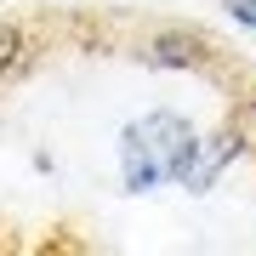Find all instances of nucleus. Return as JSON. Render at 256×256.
<instances>
[{
	"mask_svg": "<svg viewBox=\"0 0 256 256\" xmlns=\"http://www.w3.org/2000/svg\"><path fill=\"white\" fill-rule=\"evenodd\" d=\"M194 142H200V126L188 114L154 108V114L131 120L120 131V182H126V194H154L165 182H182Z\"/></svg>",
	"mask_w": 256,
	"mask_h": 256,
	"instance_id": "obj_1",
	"label": "nucleus"
},
{
	"mask_svg": "<svg viewBox=\"0 0 256 256\" xmlns=\"http://www.w3.org/2000/svg\"><path fill=\"white\" fill-rule=\"evenodd\" d=\"M239 154H245V131H239V126L200 131V142H194V160H188V171H182V188H188V194H210V188H216V176L228 171Z\"/></svg>",
	"mask_w": 256,
	"mask_h": 256,
	"instance_id": "obj_2",
	"label": "nucleus"
},
{
	"mask_svg": "<svg viewBox=\"0 0 256 256\" xmlns=\"http://www.w3.org/2000/svg\"><path fill=\"white\" fill-rule=\"evenodd\" d=\"M142 63L154 68H205V40L194 28H165L142 46Z\"/></svg>",
	"mask_w": 256,
	"mask_h": 256,
	"instance_id": "obj_3",
	"label": "nucleus"
},
{
	"mask_svg": "<svg viewBox=\"0 0 256 256\" xmlns=\"http://www.w3.org/2000/svg\"><path fill=\"white\" fill-rule=\"evenodd\" d=\"M18 63H23V28L0 18V86L18 74Z\"/></svg>",
	"mask_w": 256,
	"mask_h": 256,
	"instance_id": "obj_4",
	"label": "nucleus"
},
{
	"mask_svg": "<svg viewBox=\"0 0 256 256\" xmlns=\"http://www.w3.org/2000/svg\"><path fill=\"white\" fill-rule=\"evenodd\" d=\"M222 6H228V18H234V23H245L250 34H256V0H222Z\"/></svg>",
	"mask_w": 256,
	"mask_h": 256,
	"instance_id": "obj_5",
	"label": "nucleus"
}]
</instances>
